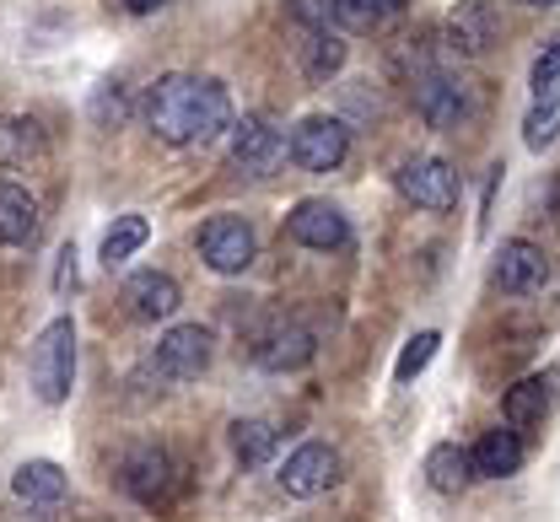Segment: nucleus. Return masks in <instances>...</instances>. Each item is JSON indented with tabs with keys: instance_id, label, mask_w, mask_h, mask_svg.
<instances>
[{
	"instance_id": "27",
	"label": "nucleus",
	"mask_w": 560,
	"mask_h": 522,
	"mask_svg": "<svg viewBox=\"0 0 560 522\" xmlns=\"http://www.w3.org/2000/svg\"><path fill=\"white\" fill-rule=\"evenodd\" d=\"M340 66H346V44L329 38V33H313V44H307V81H329Z\"/></svg>"
},
{
	"instance_id": "14",
	"label": "nucleus",
	"mask_w": 560,
	"mask_h": 522,
	"mask_svg": "<svg viewBox=\"0 0 560 522\" xmlns=\"http://www.w3.org/2000/svg\"><path fill=\"white\" fill-rule=\"evenodd\" d=\"M254 361H259L265 372H296V367L313 361V334L296 329V323H280V329H270V334L254 345Z\"/></svg>"
},
{
	"instance_id": "2",
	"label": "nucleus",
	"mask_w": 560,
	"mask_h": 522,
	"mask_svg": "<svg viewBox=\"0 0 560 522\" xmlns=\"http://www.w3.org/2000/svg\"><path fill=\"white\" fill-rule=\"evenodd\" d=\"M27 377H33V393H38L44 404H66L70 399V382H75V323H70V318H55V323L33 340Z\"/></svg>"
},
{
	"instance_id": "18",
	"label": "nucleus",
	"mask_w": 560,
	"mask_h": 522,
	"mask_svg": "<svg viewBox=\"0 0 560 522\" xmlns=\"http://www.w3.org/2000/svg\"><path fill=\"white\" fill-rule=\"evenodd\" d=\"M33 237H38V205H33V194L16 189V183H0V242L5 248H22Z\"/></svg>"
},
{
	"instance_id": "8",
	"label": "nucleus",
	"mask_w": 560,
	"mask_h": 522,
	"mask_svg": "<svg viewBox=\"0 0 560 522\" xmlns=\"http://www.w3.org/2000/svg\"><path fill=\"white\" fill-rule=\"evenodd\" d=\"M399 189L420 211H453L458 205V173L442 156H410L399 167Z\"/></svg>"
},
{
	"instance_id": "13",
	"label": "nucleus",
	"mask_w": 560,
	"mask_h": 522,
	"mask_svg": "<svg viewBox=\"0 0 560 522\" xmlns=\"http://www.w3.org/2000/svg\"><path fill=\"white\" fill-rule=\"evenodd\" d=\"M125 301H130V312H136L140 323H156V318H173V312L184 307V292H178L173 275H162V270H140V275L125 281Z\"/></svg>"
},
{
	"instance_id": "11",
	"label": "nucleus",
	"mask_w": 560,
	"mask_h": 522,
	"mask_svg": "<svg viewBox=\"0 0 560 522\" xmlns=\"http://www.w3.org/2000/svg\"><path fill=\"white\" fill-rule=\"evenodd\" d=\"M285 237L302 242V248L335 253V248H350V222L329 205V200H302V205L285 216Z\"/></svg>"
},
{
	"instance_id": "29",
	"label": "nucleus",
	"mask_w": 560,
	"mask_h": 522,
	"mask_svg": "<svg viewBox=\"0 0 560 522\" xmlns=\"http://www.w3.org/2000/svg\"><path fill=\"white\" fill-rule=\"evenodd\" d=\"M291 11L302 22H329V0H291Z\"/></svg>"
},
{
	"instance_id": "21",
	"label": "nucleus",
	"mask_w": 560,
	"mask_h": 522,
	"mask_svg": "<svg viewBox=\"0 0 560 522\" xmlns=\"http://www.w3.org/2000/svg\"><path fill=\"white\" fill-rule=\"evenodd\" d=\"M44 156V124L38 119H0V167H27Z\"/></svg>"
},
{
	"instance_id": "3",
	"label": "nucleus",
	"mask_w": 560,
	"mask_h": 522,
	"mask_svg": "<svg viewBox=\"0 0 560 522\" xmlns=\"http://www.w3.org/2000/svg\"><path fill=\"white\" fill-rule=\"evenodd\" d=\"M119 485H125V496H136L140 507H173L178 496H184V468L173 463V452L167 448H136L125 458V468H119Z\"/></svg>"
},
{
	"instance_id": "15",
	"label": "nucleus",
	"mask_w": 560,
	"mask_h": 522,
	"mask_svg": "<svg viewBox=\"0 0 560 522\" xmlns=\"http://www.w3.org/2000/svg\"><path fill=\"white\" fill-rule=\"evenodd\" d=\"M11 490H16V501H27V507H60L66 490H70V479H66L60 463L33 458V463H22V468L11 474Z\"/></svg>"
},
{
	"instance_id": "24",
	"label": "nucleus",
	"mask_w": 560,
	"mask_h": 522,
	"mask_svg": "<svg viewBox=\"0 0 560 522\" xmlns=\"http://www.w3.org/2000/svg\"><path fill=\"white\" fill-rule=\"evenodd\" d=\"M556 141H560V92H550V97H534V108L523 119V146L545 151Z\"/></svg>"
},
{
	"instance_id": "26",
	"label": "nucleus",
	"mask_w": 560,
	"mask_h": 522,
	"mask_svg": "<svg viewBox=\"0 0 560 522\" xmlns=\"http://www.w3.org/2000/svg\"><path fill=\"white\" fill-rule=\"evenodd\" d=\"M436 345H442V334H436V329H420L416 340H410V345L399 351V361H394V382H399V388H405V382H416V377L431 367Z\"/></svg>"
},
{
	"instance_id": "10",
	"label": "nucleus",
	"mask_w": 560,
	"mask_h": 522,
	"mask_svg": "<svg viewBox=\"0 0 560 522\" xmlns=\"http://www.w3.org/2000/svg\"><path fill=\"white\" fill-rule=\"evenodd\" d=\"M416 114L431 130H453L469 119V86L447 71H425L416 75Z\"/></svg>"
},
{
	"instance_id": "23",
	"label": "nucleus",
	"mask_w": 560,
	"mask_h": 522,
	"mask_svg": "<svg viewBox=\"0 0 560 522\" xmlns=\"http://www.w3.org/2000/svg\"><path fill=\"white\" fill-rule=\"evenodd\" d=\"M276 426L270 420H237L232 426V452H237V463L243 468H259V463H270V452H276Z\"/></svg>"
},
{
	"instance_id": "5",
	"label": "nucleus",
	"mask_w": 560,
	"mask_h": 522,
	"mask_svg": "<svg viewBox=\"0 0 560 522\" xmlns=\"http://www.w3.org/2000/svg\"><path fill=\"white\" fill-rule=\"evenodd\" d=\"M259 253V237L243 216H210L200 226V259H206L215 275H243Z\"/></svg>"
},
{
	"instance_id": "22",
	"label": "nucleus",
	"mask_w": 560,
	"mask_h": 522,
	"mask_svg": "<svg viewBox=\"0 0 560 522\" xmlns=\"http://www.w3.org/2000/svg\"><path fill=\"white\" fill-rule=\"evenodd\" d=\"M545 410H550V382H545V377H523V382L506 393V426H512V431L539 426Z\"/></svg>"
},
{
	"instance_id": "1",
	"label": "nucleus",
	"mask_w": 560,
	"mask_h": 522,
	"mask_svg": "<svg viewBox=\"0 0 560 522\" xmlns=\"http://www.w3.org/2000/svg\"><path fill=\"white\" fill-rule=\"evenodd\" d=\"M140 119L167 146H206V141L232 130V97H226L221 81L173 71V75H156V86H145Z\"/></svg>"
},
{
	"instance_id": "6",
	"label": "nucleus",
	"mask_w": 560,
	"mask_h": 522,
	"mask_svg": "<svg viewBox=\"0 0 560 522\" xmlns=\"http://www.w3.org/2000/svg\"><path fill=\"white\" fill-rule=\"evenodd\" d=\"M210 351H215L210 329H200V323H178V329H167L162 345H156V372L167 377V382H195V377H206Z\"/></svg>"
},
{
	"instance_id": "19",
	"label": "nucleus",
	"mask_w": 560,
	"mask_h": 522,
	"mask_svg": "<svg viewBox=\"0 0 560 522\" xmlns=\"http://www.w3.org/2000/svg\"><path fill=\"white\" fill-rule=\"evenodd\" d=\"M425 479H431V490L458 496L475 479V463H469V452L458 448V442H436V448L425 452Z\"/></svg>"
},
{
	"instance_id": "25",
	"label": "nucleus",
	"mask_w": 560,
	"mask_h": 522,
	"mask_svg": "<svg viewBox=\"0 0 560 522\" xmlns=\"http://www.w3.org/2000/svg\"><path fill=\"white\" fill-rule=\"evenodd\" d=\"M145 237H151L145 216H119V222H114V232L103 237V264H108V270H119L125 259H136L140 248H145Z\"/></svg>"
},
{
	"instance_id": "17",
	"label": "nucleus",
	"mask_w": 560,
	"mask_h": 522,
	"mask_svg": "<svg viewBox=\"0 0 560 522\" xmlns=\"http://www.w3.org/2000/svg\"><path fill=\"white\" fill-rule=\"evenodd\" d=\"M469 463H475L480 479H512V474L523 468V442H517V431H486V437L469 448Z\"/></svg>"
},
{
	"instance_id": "7",
	"label": "nucleus",
	"mask_w": 560,
	"mask_h": 522,
	"mask_svg": "<svg viewBox=\"0 0 560 522\" xmlns=\"http://www.w3.org/2000/svg\"><path fill=\"white\" fill-rule=\"evenodd\" d=\"M335 479H340V452L324 448V442H302V448L285 458V468H280V490H285L291 501H313V496H324Z\"/></svg>"
},
{
	"instance_id": "30",
	"label": "nucleus",
	"mask_w": 560,
	"mask_h": 522,
	"mask_svg": "<svg viewBox=\"0 0 560 522\" xmlns=\"http://www.w3.org/2000/svg\"><path fill=\"white\" fill-rule=\"evenodd\" d=\"M75 286V248L60 253V270H55V292H70Z\"/></svg>"
},
{
	"instance_id": "20",
	"label": "nucleus",
	"mask_w": 560,
	"mask_h": 522,
	"mask_svg": "<svg viewBox=\"0 0 560 522\" xmlns=\"http://www.w3.org/2000/svg\"><path fill=\"white\" fill-rule=\"evenodd\" d=\"M399 11H405V0H329V16H335L346 33H377V27H388Z\"/></svg>"
},
{
	"instance_id": "12",
	"label": "nucleus",
	"mask_w": 560,
	"mask_h": 522,
	"mask_svg": "<svg viewBox=\"0 0 560 522\" xmlns=\"http://www.w3.org/2000/svg\"><path fill=\"white\" fill-rule=\"evenodd\" d=\"M280 151H285V141H280L265 119L232 124V167H237L243 178H265V173L280 162Z\"/></svg>"
},
{
	"instance_id": "16",
	"label": "nucleus",
	"mask_w": 560,
	"mask_h": 522,
	"mask_svg": "<svg viewBox=\"0 0 560 522\" xmlns=\"http://www.w3.org/2000/svg\"><path fill=\"white\" fill-rule=\"evenodd\" d=\"M447 33H453V49H458V55H480V49L495 44L501 16H495V5H490V0H464V5L453 11Z\"/></svg>"
},
{
	"instance_id": "28",
	"label": "nucleus",
	"mask_w": 560,
	"mask_h": 522,
	"mask_svg": "<svg viewBox=\"0 0 560 522\" xmlns=\"http://www.w3.org/2000/svg\"><path fill=\"white\" fill-rule=\"evenodd\" d=\"M528 86H534V97H550V92H560V33L550 38V44H545V49H539Z\"/></svg>"
},
{
	"instance_id": "31",
	"label": "nucleus",
	"mask_w": 560,
	"mask_h": 522,
	"mask_svg": "<svg viewBox=\"0 0 560 522\" xmlns=\"http://www.w3.org/2000/svg\"><path fill=\"white\" fill-rule=\"evenodd\" d=\"M125 5H130V11H136V16H145V11H162V5H167V0H125Z\"/></svg>"
},
{
	"instance_id": "32",
	"label": "nucleus",
	"mask_w": 560,
	"mask_h": 522,
	"mask_svg": "<svg viewBox=\"0 0 560 522\" xmlns=\"http://www.w3.org/2000/svg\"><path fill=\"white\" fill-rule=\"evenodd\" d=\"M523 5H556V0H523Z\"/></svg>"
},
{
	"instance_id": "9",
	"label": "nucleus",
	"mask_w": 560,
	"mask_h": 522,
	"mask_svg": "<svg viewBox=\"0 0 560 522\" xmlns=\"http://www.w3.org/2000/svg\"><path fill=\"white\" fill-rule=\"evenodd\" d=\"M490 281L506 292V297H523V292H539L545 281H550V253L539 248V242H528V237H512V242H501V253H495V270H490Z\"/></svg>"
},
{
	"instance_id": "4",
	"label": "nucleus",
	"mask_w": 560,
	"mask_h": 522,
	"mask_svg": "<svg viewBox=\"0 0 560 522\" xmlns=\"http://www.w3.org/2000/svg\"><path fill=\"white\" fill-rule=\"evenodd\" d=\"M285 151H291V162L302 173H335L350 156V130L340 119H329V114H313V119H302L291 130V146Z\"/></svg>"
}]
</instances>
